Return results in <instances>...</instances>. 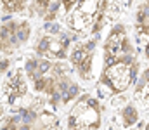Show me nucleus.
<instances>
[{
	"label": "nucleus",
	"mask_w": 149,
	"mask_h": 130,
	"mask_svg": "<svg viewBox=\"0 0 149 130\" xmlns=\"http://www.w3.org/2000/svg\"><path fill=\"white\" fill-rule=\"evenodd\" d=\"M19 125H21V116H19V113H17V115L9 116V118L5 120V123H3L2 130H17L19 129Z\"/></svg>",
	"instance_id": "ddd939ff"
},
{
	"label": "nucleus",
	"mask_w": 149,
	"mask_h": 130,
	"mask_svg": "<svg viewBox=\"0 0 149 130\" xmlns=\"http://www.w3.org/2000/svg\"><path fill=\"white\" fill-rule=\"evenodd\" d=\"M66 21H68V26L73 30L74 33L87 31L88 26H92V16H87V14H83L78 9H73L71 12H68Z\"/></svg>",
	"instance_id": "0eeeda50"
},
{
	"label": "nucleus",
	"mask_w": 149,
	"mask_h": 130,
	"mask_svg": "<svg viewBox=\"0 0 149 130\" xmlns=\"http://www.w3.org/2000/svg\"><path fill=\"white\" fill-rule=\"evenodd\" d=\"M17 23L19 19H9L0 24V52L9 56L23 47L17 38Z\"/></svg>",
	"instance_id": "20e7f679"
},
{
	"label": "nucleus",
	"mask_w": 149,
	"mask_h": 130,
	"mask_svg": "<svg viewBox=\"0 0 149 130\" xmlns=\"http://www.w3.org/2000/svg\"><path fill=\"white\" fill-rule=\"evenodd\" d=\"M3 12H23L28 7V0H0Z\"/></svg>",
	"instance_id": "9d476101"
},
{
	"label": "nucleus",
	"mask_w": 149,
	"mask_h": 130,
	"mask_svg": "<svg viewBox=\"0 0 149 130\" xmlns=\"http://www.w3.org/2000/svg\"><path fill=\"white\" fill-rule=\"evenodd\" d=\"M134 56V45L127 35V28L123 24H116L106 37L104 45H102V59L104 64L114 59L116 56Z\"/></svg>",
	"instance_id": "7ed1b4c3"
},
{
	"label": "nucleus",
	"mask_w": 149,
	"mask_h": 130,
	"mask_svg": "<svg viewBox=\"0 0 149 130\" xmlns=\"http://www.w3.org/2000/svg\"><path fill=\"white\" fill-rule=\"evenodd\" d=\"M121 120L127 127H134L137 122H139V111L135 109V106L132 104H127L123 109H121Z\"/></svg>",
	"instance_id": "1a4fd4ad"
},
{
	"label": "nucleus",
	"mask_w": 149,
	"mask_h": 130,
	"mask_svg": "<svg viewBox=\"0 0 149 130\" xmlns=\"http://www.w3.org/2000/svg\"><path fill=\"white\" fill-rule=\"evenodd\" d=\"M146 130H149V125H148V127H146Z\"/></svg>",
	"instance_id": "dca6fc26"
},
{
	"label": "nucleus",
	"mask_w": 149,
	"mask_h": 130,
	"mask_svg": "<svg viewBox=\"0 0 149 130\" xmlns=\"http://www.w3.org/2000/svg\"><path fill=\"white\" fill-rule=\"evenodd\" d=\"M135 26H137V31L141 35H148L149 37V0L139 3L137 7V12H135Z\"/></svg>",
	"instance_id": "6e6552de"
},
{
	"label": "nucleus",
	"mask_w": 149,
	"mask_h": 130,
	"mask_svg": "<svg viewBox=\"0 0 149 130\" xmlns=\"http://www.w3.org/2000/svg\"><path fill=\"white\" fill-rule=\"evenodd\" d=\"M101 125V106L94 97L83 95L73 108L68 127L70 130H95Z\"/></svg>",
	"instance_id": "f03ea898"
},
{
	"label": "nucleus",
	"mask_w": 149,
	"mask_h": 130,
	"mask_svg": "<svg viewBox=\"0 0 149 130\" xmlns=\"http://www.w3.org/2000/svg\"><path fill=\"white\" fill-rule=\"evenodd\" d=\"M137 73H139V63H113L104 66L102 75H101V83L109 87L113 92L120 94L125 92L130 85L137 82Z\"/></svg>",
	"instance_id": "f257e3e1"
},
{
	"label": "nucleus",
	"mask_w": 149,
	"mask_h": 130,
	"mask_svg": "<svg viewBox=\"0 0 149 130\" xmlns=\"http://www.w3.org/2000/svg\"><path fill=\"white\" fill-rule=\"evenodd\" d=\"M50 2H52V0H33V2L30 3V14H35V16H38V17L43 19V16H45L47 10H49Z\"/></svg>",
	"instance_id": "9b49d317"
},
{
	"label": "nucleus",
	"mask_w": 149,
	"mask_h": 130,
	"mask_svg": "<svg viewBox=\"0 0 149 130\" xmlns=\"http://www.w3.org/2000/svg\"><path fill=\"white\" fill-rule=\"evenodd\" d=\"M52 66L54 63L47 57H40V56H35V57H28L26 59V64H24V71L28 75V78L31 82H35L37 78L47 75L52 71Z\"/></svg>",
	"instance_id": "39448f33"
},
{
	"label": "nucleus",
	"mask_w": 149,
	"mask_h": 130,
	"mask_svg": "<svg viewBox=\"0 0 149 130\" xmlns=\"http://www.w3.org/2000/svg\"><path fill=\"white\" fill-rule=\"evenodd\" d=\"M5 92H7V95H9V102L10 104H14L19 97H23L26 92H28V87H26V82H24V76H23V71L21 70H16L12 75H10V78L7 80V83H5Z\"/></svg>",
	"instance_id": "423d86ee"
},
{
	"label": "nucleus",
	"mask_w": 149,
	"mask_h": 130,
	"mask_svg": "<svg viewBox=\"0 0 149 130\" xmlns=\"http://www.w3.org/2000/svg\"><path fill=\"white\" fill-rule=\"evenodd\" d=\"M9 64H10V61H9V59H2V61H0V75L7 71V68H9Z\"/></svg>",
	"instance_id": "4468645a"
},
{
	"label": "nucleus",
	"mask_w": 149,
	"mask_h": 130,
	"mask_svg": "<svg viewBox=\"0 0 149 130\" xmlns=\"http://www.w3.org/2000/svg\"><path fill=\"white\" fill-rule=\"evenodd\" d=\"M142 76L146 78V82H148V87H149V66L144 70V73H142Z\"/></svg>",
	"instance_id": "2eb2a0df"
},
{
	"label": "nucleus",
	"mask_w": 149,
	"mask_h": 130,
	"mask_svg": "<svg viewBox=\"0 0 149 130\" xmlns=\"http://www.w3.org/2000/svg\"><path fill=\"white\" fill-rule=\"evenodd\" d=\"M43 31H45L47 35L57 37V35L63 31V28H61V24H59L57 21H43Z\"/></svg>",
	"instance_id": "f8f14e48"
}]
</instances>
